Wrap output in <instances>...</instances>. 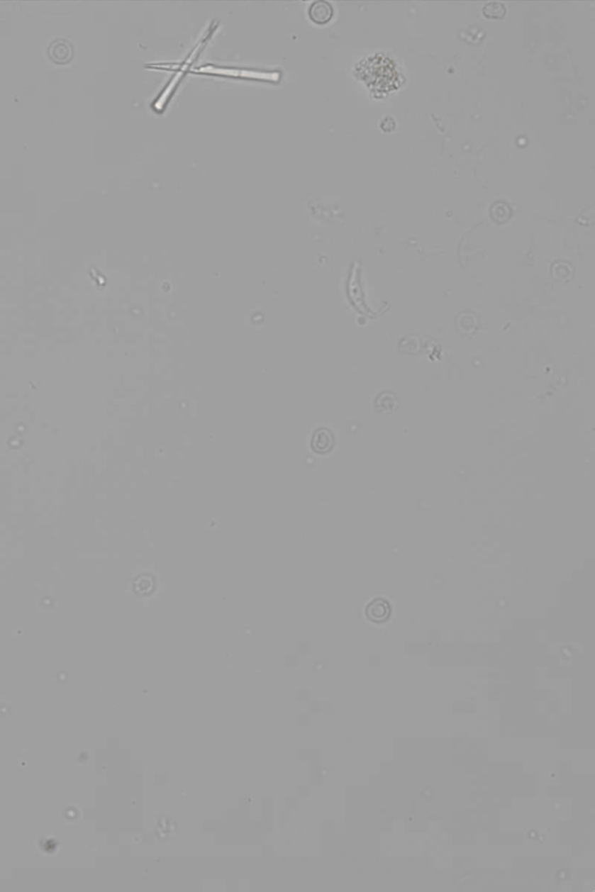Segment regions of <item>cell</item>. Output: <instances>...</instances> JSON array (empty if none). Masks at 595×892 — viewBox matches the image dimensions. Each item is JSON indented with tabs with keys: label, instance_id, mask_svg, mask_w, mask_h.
Instances as JSON below:
<instances>
[{
	"label": "cell",
	"instance_id": "cell-3",
	"mask_svg": "<svg viewBox=\"0 0 595 892\" xmlns=\"http://www.w3.org/2000/svg\"><path fill=\"white\" fill-rule=\"evenodd\" d=\"M389 613H391V609H389V603H387V601L382 600V598H377V600L372 601L367 608V616H369L370 620H374V622H382V620H387Z\"/></svg>",
	"mask_w": 595,
	"mask_h": 892
},
{
	"label": "cell",
	"instance_id": "cell-2",
	"mask_svg": "<svg viewBox=\"0 0 595 892\" xmlns=\"http://www.w3.org/2000/svg\"><path fill=\"white\" fill-rule=\"evenodd\" d=\"M333 13L334 11H333L332 5L327 1H316L309 9L311 19L320 25L328 23L329 20L333 18Z\"/></svg>",
	"mask_w": 595,
	"mask_h": 892
},
{
	"label": "cell",
	"instance_id": "cell-5",
	"mask_svg": "<svg viewBox=\"0 0 595 892\" xmlns=\"http://www.w3.org/2000/svg\"><path fill=\"white\" fill-rule=\"evenodd\" d=\"M483 13L487 19L500 20L506 16V6L502 3L486 4Z\"/></svg>",
	"mask_w": 595,
	"mask_h": 892
},
{
	"label": "cell",
	"instance_id": "cell-4",
	"mask_svg": "<svg viewBox=\"0 0 595 892\" xmlns=\"http://www.w3.org/2000/svg\"><path fill=\"white\" fill-rule=\"evenodd\" d=\"M333 435L327 429H318L313 436L312 446L316 452H327L332 449Z\"/></svg>",
	"mask_w": 595,
	"mask_h": 892
},
{
	"label": "cell",
	"instance_id": "cell-1",
	"mask_svg": "<svg viewBox=\"0 0 595 892\" xmlns=\"http://www.w3.org/2000/svg\"><path fill=\"white\" fill-rule=\"evenodd\" d=\"M203 74H221V76H232V77H243L252 78V79H267V81H278L280 74L278 72H265V71L247 70V69H228V68H216V67H204L198 70Z\"/></svg>",
	"mask_w": 595,
	"mask_h": 892
}]
</instances>
